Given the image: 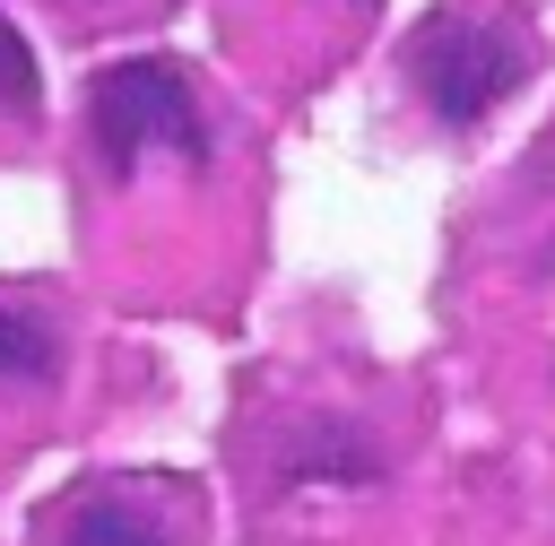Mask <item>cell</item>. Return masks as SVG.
I'll return each mask as SVG.
<instances>
[{
    "instance_id": "6da1fadb",
    "label": "cell",
    "mask_w": 555,
    "mask_h": 546,
    "mask_svg": "<svg viewBox=\"0 0 555 546\" xmlns=\"http://www.w3.org/2000/svg\"><path fill=\"white\" fill-rule=\"evenodd\" d=\"M87 182L130 260L199 251L234 208V130L182 61H113L87 78Z\"/></svg>"
},
{
    "instance_id": "7a4b0ae2",
    "label": "cell",
    "mask_w": 555,
    "mask_h": 546,
    "mask_svg": "<svg viewBox=\"0 0 555 546\" xmlns=\"http://www.w3.org/2000/svg\"><path fill=\"white\" fill-rule=\"evenodd\" d=\"M529 78V26L512 9H442L408 43V87L434 121H486L512 87Z\"/></svg>"
},
{
    "instance_id": "3957f363",
    "label": "cell",
    "mask_w": 555,
    "mask_h": 546,
    "mask_svg": "<svg viewBox=\"0 0 555 546\" xmlns=\"http://www.w3.org/2000/svg\"><path fill=\"white\" fill-rule=\"evenodd\" d=\"M199 529H208V503L191 477L113 468V477H78L69 494H52L35 520V546H199Z\"/></svg>"
},
{
    "instance_id": "277c9868",
    "label": "cell",
    "mask_w": 555,
    "mask_h": 546,
    "mask_svg": "<svg viewBox=\"0 0 555 546\" xmlns=\"http://www.w3.org/2000/svg\"><path fill=\"white\" fill-rule=\"evenodd\" d=\"M78 381V329L52 295L0 286V459L43 442Z\"/></svg>"
},
{
    "instance_id": "5b68a950",
    "label": "cell",
    "mask_w": 555,
    "mask_h": 546,
    "mask_svg": "<svg viewBox=\"0 0 555 546\" xmlns=\"http://www.w3.org/2000/svg\"><path fill=\"white\" fill-rule=\"evenodd\" d=\"M35 113H43V78H35V52H26V35L0 17V156L35 139Z\"/></svg>"
},
{
    "instance_id": "8992f818",
    "label": "cell",
    "mask_w": 555,
    "mask_h": 546,
    "mask_svg": "<svg viewBox=\"0 0 555 546\" xmlns=\"http://www.w3.org/2000/svg\"><path fill=\"white\" fill-rule=\"evenodd\" d=\"M251 17H269L286 35H312L321 52H338V35H356L373 17V0H251Z\"/></svg>"
},
{
    "instance_id": "52a82bcc",
    "label": "cell",
    "mask_w": 555,
    "mask_h": 546,
    "mask_svg": "<svg viewBox=\"0 0 555 546\" xmlns=\"http://www.w3.org/2000/svg\"><path fill=\"white\" fill-rule=\"evenodd\" d=\"M52 9H69V17H95V9H104V17H121V9H139V0H52Z\"/></svg>"
}]
</instances>
